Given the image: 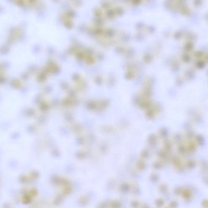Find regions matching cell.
I'll return each mask as SVG.
<instances>
[{"instance_id":"obj_4","label":"cell","mask_w":208,"mask_h":208,"mask_svg":"<svg viewBox=\"0 0 208 208\" xmlns=\"http://www.w3.org/2000/svg\"><path fill=\"white\" fill-rule=\"evenodd\" d=\"M119 190L121 192L123 193V194H126V193L128 192L129 190H130V185L127 183H123L120 186Z\"/></svg>"},{"instance_id":"obj_12","label":"cell","mask_w":208,"mask_h":208,"mask_svg":"<svg viewBox=\"0 0 208 208\" xmlns=\"http://www.w3.org/2000/svg\"><path fill=\"white\" fill-rule=\"evenodd\" d=\"M19 181H20V183H23V184H26V183H28V179L25 176H21V177H20Z\"/></svg>"},{"instance_id":"obj_2","label":"cell","mask_w":208,"mask_h":208,"mask_svg":"<svg viewBox=\"0 0 208 208\" xmlns=\"http://www.w3.org/2000/svg\"><path fill=\"white\" fill-rule=\"evenodd\" d=\"M32 201V197L29 195V193L24 194L22 196L21 203L23 205H29L31 203Z\"/></svg>"},{"instance_id":"obj_17","label":"cell","mask_w":208,"mask_h":208,"mask_svg":"<svg viewBox=\"0 0 208 208\" xmlns=\"http://www.w3.org/2000/svg\"><path fill=\"white\" fill-rule=\"evenodd\" d=\"M142 208H149V207H148V206H147V205H144V206H142Z\"/></svg>"},{"instance_id":"obj_5","label":"cell","mask_w":208,"mask_h":208,"mask_svg":"<svg viewBox=\"0 0 208 208\" xmlns=\"http://www.w3.org/2000/svg\"><path fill=\"white\" fill-rule=\"evenodd\" d=\"M89 201H90V199H89V198L86 196L82 197L81 198L79 199V205H80L81 206H85V205H86L88 203Z\"/></svg>"},{"instance_id":"obj_1","label":"cell","mask_w":208,"mask_h":208,"mask_svg":"<svg viewBox=\"0 0 208 208\" xmlns=\"http://www.w3.org/2000/svg\"><path fill=\"white\" fill-rule=\"evenodd\" d=\"M181 195H182L183 198L185 200H190L193 195V192L190 189L188 188H183L182 190L181 194Z\"/></svg>"},{"instance_id":"obj_15","label":"cell","mask_w":208,"mask_h":208,"mask_svg":"<svg viewBox=\"0 0 208 208\" xmlns=\"http://www.w3.org/2000/svg\"><path fill=\"white\" fill-rule=\"evenodd\" d=\"M201 206L203 208H208V200L204 199L201 201Z\"/></svg>"},{"instance_id":"obj_7","label":"cell","mask_w":208,"mask_h":208,"mask_svg":"<svg viewBox=\"0 0 208 208\" xmlns=\"http://www.w3.org/2000/svg\"><path fill=\"white\" fill-rule=\"evenodd\" d=\"M28 193H29V195H30L32 197L34 198L38 195V189H37V188H32L30 189V190H29Z\"/></svg>"},{"instance_id":"obj_3","label":"cell","mask_w":208,"mask_h":208,"mask_svg":"<svg viewBox=\"0 0 208 208\" xmlns=\"http://www.w3.org/2000/svg\"><path fill=\"white\" fill-rule=\"evenodd\" d=\"M73 192V188H72L71 184H67V185L63 186V189H62V193L64 195H70Z\"/></svg>"},{"instance_id":"obj_8","label":"cell","mask_w":208,"mask_h":208,"mask_svg":"<svg viewBox=\"0 0 208 208\" xmlns=\"http://www.w3.org/2000/svg\"><path fill=\"white\" fill-rule=\"evenodd\" d=\"M62 180V178H59V177H54V178H52V182H51V183L56 186L61 185Z\"/></svg>"},{"instance_id":"obj_9","label":"cell","mask_w":208,"mask_h":208,"mask_svg":"<svg viewBox=\"0 0 208 208\" xmlns=\"http://www.w3.org/2000/svg\"><path fill=\"white\" fill-rule=\"evenodd\" d=\"M63 201V197L62 195H57L54 200V203L56 205H59Z\"/></svg>"},{"instance_id":"obj_10","label":"cell","mask_w":208,"mask_h":208,"mask_svg":"<svg viewBox=\"0 0 208 208\" xmlns=\"http://www.w3.org/2000/svg\"><path fill=\"white\" fill-rule=\"evenodd\" d=\"M155 205H156L157 207H162V206L164 205V200H163V199H156V200H155Z\"/></svg>"},{"instance_id":"obj_13","label":"cell","mask_w":208,"mask_h":208,"mask_svg":"<svg viewBox=\"0 0 208 208\" xmlns=\"http://www.w3.org/2000/svg\"><path fill=\"white\" fill-rule=\"evenodd\" d=\"M160 191L162 193H166L167 191V188L166 185L164 184H162L161 186L160 187Z\"/></svg>"},{"instance_id":"obj_16","label":"cell","mask_w":208,"mask_h":208,"mask_svg":"<svg viewBox=\"0 0 208 208\" xmlns=\"http://www.w3.org/2000/svg\"><path fill=\"white\" fill-rule=\"evenodd\" d=\"M182 190H183V188H177V189H175L174 192L177 195H180V194H181Z\"/></svg>"},{"instance_id":"obj_11","label":"cell","mask_w":208,"mask_h":208,"mask_svg":"<svg viewBox=\"0 0 208 208\" xmlns=\"http://www.w3.org/2000/svg\"><path fill=\"white\" fill-rule=\"evenodd\" d=\"M131 206L133 208H138L139 206V203L138 201H132L131 202Z\"/></svg>"},{"instance_id":"obj_14","label":"cell","mask_w":208,"mask_h":208,"mask_svg":"<svg viewBox=\"0 0 208 208\" xmlns=\"http://www.w3.org/2000/svg\"><path fill=\"white\" fill-rule=\"evenodd\" d=\"M178 206V202H177L176 201H171L170 203V208H177Z\"/></svg>"},{"instance_id":"obj_6","label":"cell","mask_w":208,"mask_h":208,"mask_svg":"<svg viewBox=\"0 0 208 208\" xmlns=\"http://www.w3.org/2000/svg\"><path fill=\"white\" fill-rule=\"evenodd\" d=\"M110 207L111 208H121L122 207V203L121 201L114 200L110 203Z\"/></svg>"},{"instance_id":"obj_18","label":"cell","mask_w":208,"mask_h":208,"mask_svg":"<svg viewBox=\"0 0 208 208\" xmlns=\"http://www.w3.org/2000/svg\"></svg>"}]
</instances>
